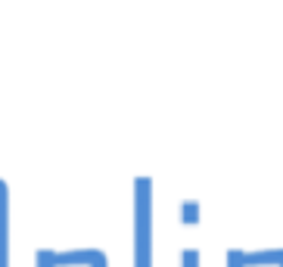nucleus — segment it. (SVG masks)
I'll list each match as a JSON object with an SVG mask.
<instances>
[{
	"label": "nucleus",
	"instance_id": "nucleus-1",
	"mask_svg": "<svg viewBox=\"0 0 283 267\" xmlns=\"http://www.w3.org/2000/svg\"><path fill=\"white\" fill-rule=\"evenodd\" d=\"M38 267H106V261L97 252H53L41 255Z\"/></svg>",
	"mask_w": 283,
	"mask_h": 267
},
{
	"label": "nucleus",
	"instance_id": "nucleus-2",
	"mask_svg": "<svg viewBox=\"0 0 283 267\" xmlns=\"http://www.w3.org/2000/svg\"><path fill=\"white\" fill-rule=\"evenodd\" d=\"M10 218H7V190L0 184V267H10Z\"/></svg>",
	"mask_w": 283,
	"mask_h": 267
}]
</instances>
